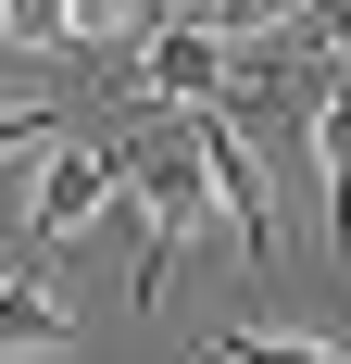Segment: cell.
Here are the masks:
<instances>
[{"instance_id": "obj_1", "label": "cell", "mask_w": 351, "mask_h": 364, "mask_svg": "<svg viewBox=\"0 0 351 364\" xmlns=\"http://www.w3.org/2000/svg\"><path fill=\"white\" fill-rule=\"evenodd\" d=\"M126 214H139V301H163L176 252L213 226V176H201V113L176 139H139L126 151Z\"/></svg>"}, {"instance_id": "obj_2", "label": "cell", "mask_w": 351, "mask_h": 364, "mask_svg": "<svg viewBox=\"0 0 351 364\" xmlns=\"http://www.w3.org/2000/svg\"><path fill=\"white\" fill-rule=\"evenodd\" d=\"M201 176H213V214H226L239 264H276V164H264V139H251L226 101L201 113Z\"/></svg>"}, {"instance_id": "obj_3", "label": "cell", "mask_w": 351, "mask_h": 364, "mask_svg": "<svg viewBox=\"0 0 351 364\" xmlns=\"http://www.w3.org/2000/svg\"><path fill=\"white\" fill-rule=\"evenodd\" d=\"M226 75H239V38L213 26V13H176V26L139 38V88H151L163 113H213V101H226Z\"/></svg>"}, {"instance_id": "obj_4", "label": "cell", "mask_w": 351, "mask_h": 364, "mask_svg": "<svg viewBox=\"0 0 351 364\" xmlns=\"http://www.w3.org/2000/svg\"><path fill=\"white\" fill-rule=\"evenodd\" d=\"M113 188H126V151L63 139V151H50V176H38V239H75V226H101V214H113Z\"/></svg>"}, {"instance_id": "obj_5", "label": "cell", "mask_w": 351, "mask_h": 364, "mask_svg": "<svg viewBox=\"0 0 351 364\" xmlns=\"http://www.w3.org/2000/svg\"><path fill=\"white\" fill-rule=\"evenodd\" d=\"M63 339H75V301L50 289L38 264H13V277H0V364L13 352H63Z\"/></svg>"}, {"instance_id": "obj_6", "label": "cell", "mask_w": 351, "mask_h": 364, "mask_svg": "<svg viewBox=\"0 0 351 364\" xmlns=\"http://www.w3.org/2000/svg\"><path fill=\"white\" fill-rule=\"evenodd\" d=\"M301 139H314V188H326V239L351 252V75H339V88L314 101V126H301Z\"/></svg>"}, {"instance_id": "obj_7", "label": "cell", "mask_w": 351, "mask_h": 364, "mask_svg": "<svg viewBox=\"0 0 351 364\" xmlns=\"http://www.w3.org/2000/svg\"><path fill=\"white\" fill-rule=\"evenodd\" d=\"M201 364H351L339 339H276V327H226Z\"/></svg>"}, {"instance_id": "obj_8", "label": "cell", "mask_w": 351, "mask_h": 364, "mask_svg": "<svg viewBox=\"0 0 351 364\" xmlns=\"http://www.w3.org/2000/svg\"><path fill=\"white\" fill-rule=\"evenodd\" d=\"M139 38H151V0H75V50L113 63V50H139Z\"/></svg>"}, {"instance_id": "obj_9", "label": "cell", "mask_w": 351, "mask_h": 364, "mask_svg": "<svg viewBox=\"0 0 351 364\" xmlns=\"http://www.w3.org/2000/svg\"><path fill=\"white\" fill-rule=\"evenodd\" d=\"M0 38L13 50H75V0H0Z\"/></svg>"}, {"instance_id": "obj_10", "label": "cell", "mask_w": 351, "mask_h": 364, "mask_svg": "<svg viewBox=\"0 0 351 364\" xmlns=\"http://www.w3.org/2000/svg\"><path fill=\"white\" fill-rule=\"evenodd\" d=\"M13 151H63V113H38V101H0V164Z\"/></svg>"}, {"instance_id": "obj_11", "label": "cell", "mask_w": 351, "mask_h": 364, "mask_svg": "<svg viewBox=\"0 0 351 364\" xmlns=\"http://www.w3.org/2000/svg\"><path fill=\"white\" fill-rule=\"evenodd\" d=\"M213 26L226 38H276V26H301V0H213Z\"/></svg>"}, {"instance_id": "obj_12", "label": "cell", "mask_w": 351, "mask_h": 364, "mask_svg": "<svg viewBox=\"0 0 351 364\" xmlns=\"http://www.w3.org/2000/svg\"><path fill=\"white\" fill-rule=\"evenodd\" d=\"M301 13H314V38H326V50L351 63V0H301Z\"/></svg>"}]
</instances>
